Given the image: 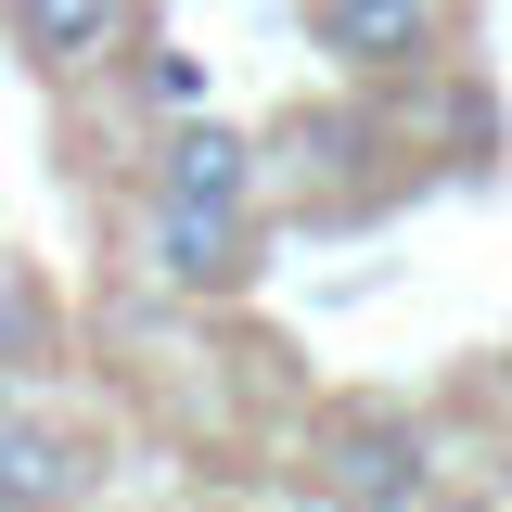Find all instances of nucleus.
<instances>
[{
    "label": "nucleus",
    "mask_w": 512,
    "mask_h": 512,
    "mask_svg": "<svg viewBox=\"0 0 512 512\" xmlns=\"http://www.w3.org/2000/svg\"><path fill=\"white\" fill-rule=\"evenodd\" d=\"M410 116H372V103H295V116L256 141V192H282L320 231H359L372 205L410 192Z\"/></svg>",
    "instance_id": "1"
},
{
    "label": "nucleus",
    "mask_w": 512,
    "mask_h": 512,
    "mask_svg": "<svg viewBox=\"0 0 512 512\" xmlns=\"http://www.w3.org/2000/svg\"><path fill=\"white\" fill-rule=\"evenodd\" d=\"M308 487L333 512H423L436 500V448L397 397H333L308 423Z\"/></svg>",
    "instance_id": "2"
},
{
    "label": "nucleus",
    "mask_w": 512,
    "mask_h": 512,
    "mask_svg": "<svg viewBox=\"0 0 512 512\" xmlns=\"http://www.w3.org/2000/svg\"><path fill=\"white\" fill-rule=\"evenodd\" d=\"M128 269H141L154 295L231 308L256 269H269V231H256V205H180V192H141V205H128Z\"/></svg>",
    "instance_id": "3"
},
{
    "label": "nucleus",
    "mask_w": 512,
    "mask_h": 512,
    "mask_svg": "<svg viewBox=\"0 0 512 512\" xmlns=\"http://www.w3.org/2000/svg\"><path fill=\"white\" fill-rule=\"evenodd\" d=\"M474 0H308V52L359 90H410L423 64H461Z\"/></svg>",
    "instance_id": "4"
},
{
    "label": "nucleus",
    "mask_w": 512,
    "mask_h": 512,
    "mask_svg": "<svg viewBox=\"0 0 512 512\" xmlns=\"http://www.w3.org/2000/svg\"><path fill=\"white\" fill-rule=\"evenodd\" d=\"M0 39L26 77L77 90V77H116L141 52V0H0Z\"/></svg>",
    "instance_id": "5"
},
{
    "label": "nucleus",
    "mask_w": 512,
    "mask_h": 512,
    "mask_svg": "<svg viewBox=\"0 0 512 512\" xmlns=\"http://www.w3.org/2000/svg\"><path fill=\"white\" fill-rule=\"evenodd\" d=\"M103 500V436L52 410H0V512H90Z\"/></svg>",
    "instance_id": "6"
},
{
    "label": "nucleus",
    "mask_w": 512,
    "mask_h": 512,
    "mask_svg": "<svg viewBox=\"0 0 512 512\" xmlns=\"http://www.w3.org/2000/svg\"><path fill=\"white\" fill-rule=\"evenodd\" d=\"M141 192H180V205H256V141L231 116H167L154 154H141Z\"/></svg>",
    "instance_id": "7"
},
{
    "label": "nucleus",
    "mask_w": 512,
    "mask_h": 512,
    "mask_svg": "<svg viewBox=\"0 0 512 512\" xmlns=\"http://www.w3.org/2000/svg\"><path fill=\"white\" fill-rule=\"evenodd\" d=\"M39 359H52V295L0 256V372H39Z\"/></svg>",
    "instance_id": "8"
},
{
    "label": "nucleus",
    "mask_w": 512,
    "mask_h": 512,
    "mask_svg": "<svg viewBox=\"0 0 512 512\" xmlns=\"http://www.w3.org/2000/svg\"><path fill=\"white\" fill-rule=\"evenodd\" d=\"M128 77H141V103H154V116H192V103H205V77H192V52H141Z\"/></svg>",
    "instance_id": "9"
},
{
    "label": "nucleus",
    "mask_w": 512,
    "mask_h": 512,
    "mask_svg": "<svg viewBox=\"0 0 512 512\" xmlns=\"http://www.w3.org/2000/svg\"><path fill=\"white\" fill-rule=\"evenodd\" d=\"M0 410H13V384H0Z\"/></svg>",
    "instance_id": "10"
}]
</instances>
